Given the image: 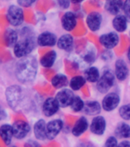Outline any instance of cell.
Wrapping results in <instances>:
<instances>
[{
    "label": "cell",
    "instance_id": "obj_1",
    "mask_svg": "<svg viewBox=\"0 0 130 147\" xmlns=\"http://www.w3.org/2000/svg\"><path fill=\"white\" fill-rule=\"evenodd\" d=\"M38 64L37 59L32 55L19 58L15 66V77L22 84H28L35 80Z\"/></svg>",
    "mask_w": 130,
    "mask_h": 147
},
{
    "label": "cell",
    "instance_id": "obj_2",
    "mask_svg": "<svg viewBox=\"0 0 130 147\" xmlns=\"http://www.w3.org/2000/svg\"><path fill=\"white\" fill-rule=\"evenodd\" d=\"M21 36L22 39L17 41L13 47L14 55L18 58L30 55L37 44L32 31L28 27H25L22 30Z\"/></svg>",
    "mask_w": 130,
    "mask_h": 147
},
{
    "label": "cell",
    "instance_id": "obj_3",
    "mask_svg": "<svg viewBox=\"0 0 130 147\" xmlns=\"http://www.w3.org/2000/svg\"><path fill=\"white\" fill-rule=\"evenodd\" d=\"M5 99L9 107L15 111H18L24 100L22 88L16 84L9 86L5 90Z\"/></svg>",
    "mask_w": 130,
    "mask_h": 147
},
{
    "label": "cell",
    "instance_id": "obj_4",
    "mask_svg": "<svg viewBox=\"0 0 130 147\" xmlns=\"http://www.w3.org/2000/svg\"><path fill=\"white\" fill-rule=\"evenodd\" d=\"M6 18L13 27H18L24 22V11L18 5H11L7 9Z\"/></svg>",
    "mask_w": 130,
    "mask_h": 147
},
{
    "label": "cell",
    "instance_id": "obj_5",
    "mask_svg": "<svg viewBox=\"0 0 130 147\" xmlns=\"http://www.w3.org/2000/svg\"><path fill=\"white\" fill-rule=\"evenodd\" d=\"M114 81V74L110 71H104L96 82V89L101 94H106L112 87Z\"/></svg>",
    "mask_w": 130,
    "mask_h": 147
},
{
    "label": "cell",
    "instance_id": "obj_6",
    "mask_svg": "<svg viewBox=\"0 0 130 147\" xmlns=\"http://www.w3.org/2000/svg\"><path fill=\"white\" fill-rule=\"evenodd\" d=\"M64 127V122L60 119H55L46 123V139L54 140L58 136Z\"/></svg>",
    "mask_w": 130,
    "mask_h": 147
},
{
    "label": "cell",
    "instance_id": "obj_7",
    "mask_svg": "<svg viewBox=\"0 0 130 147\" xmlns=\"http://www.w3.org/2000/svg\"><path fill=\"white\" fill-rule=\"evenodd\" d=\"M11 127L13 136L17 140H23L27 136L31 130L29 124L23 120H18L15 122Z\"/></svg>",
    "mask_w": 130,
    "mask_h": 147
},
{
    "label": "cell",
    "instance_id": "obj_8",
    "mask_svg": "<svg viewBox=\"0 0 130 147\" xmlns=\"http://www.w3.org/2000/svg\"><path fill=\"white\" fill-rule=\"evenodd\" d=\"M73 97H74V94L71 90L63 88L56 94L55 98L57 101L60 107L65 108L71 105Z\"/></svg>",
    "mask_w": 130,
    "mask_h": 147
},
{
    "label": "cell",
    "instance_id": "obj_9",
    "mask_svg": "<svg viewBox=\"0 0 130 147\" xmlns=\"http://www.w3.org/2000/svg\"><path fill=\"white\" fill-rule=\"evenodd\" d=\"M120 102V97L117 93H109L104 96L102 101V108L105 111L110 112L115 110Z\"/></svg>",
    "mask_w": 130,
    "mask_h": 147
},
{
    "label": "cell",
    "instance_id": "obj_10",
    "mask_svg": "<svg viewBox=\"0 0 130 147\" xmlns=\"http://www.w3.org/2000/svg\"><path fill=\"white\" fill-rule=\"evenodd\" d=\"M57 36L50 32H44L37 37L36 43L41 47H53L57 44Z\"/></svg>",
    "mask_w": 130,
    "mask_h": 147
},
{
    "label": "cell",
    "instance_id": "obj_11",
    "mask_svg": "<svg viewBox=\"0 0 130 147\" xmlns=\"http://www.w3.org/2000/svg\"><path fill=\"white\" fill-rule=\"evenodd\" d=\"M60 106L55 97H48L44 100L42 106V112L47 117L54 116L59 110Z\"/></svg>",
    "mask_w": 130,
    "mask_h": 147
},
{
    "label": "cell",
    "instance_id": "obj_12",
    "mask_svg": "<svg viewBox=\"0 0 130 147\" xmlns=\"http://www.w3.org/2000/svg\"><path fill=\"white\" fill-rule=\"evenodd\" d=\"M103 21V17L100 13L97 11H92L86 18V23H87V27L92 32H97L101 27Z\"/></svg>",
    "mask_w": 130,
    "mask_h": 147
},
{
    "label": "cell",
    "instance_id": "obj_13",
    "mask_svg": "<svg viewBox=\"0 0 130 147\" xmlns=\"http://www.w3.org/2000/svg\"><path fill=\"white\" fill-rule=\"evenodd\" d=\"M106 121L102 116H96L92 119L90 129L92 133L97 136L103 135L105 133Z\"/></svg>",
    "mask_w": 130,
    "mask_h": 147
},
{
    "label": "cell",
    "instance_id": "obj_14",
    "mask_svg": "<svg viewBox=\"0 0 130 147\" xmlns=\"http://www.w3.org/2000/svg\"><path fill=\"white\" fill-rule=\"evenodd\" d=\"M100 42L106 49H112L119 43V35L116 32H109L100 37Z\"/></svg>",
    "mask_w": 130,
    "mask_h": 147
},
{
    "label": "cell",
    "instance_id": "obj_15",
    "mask_svg": "<svg viewBox=\"0 0 130 147\" xmlns=\"http://www.w3.org/2000/svg\"><path fill=\"white\" fill-rule=\"evenodd\" d=\"M61 25L67 32H71L77 25V16L72 11H66L61 17Z\"/></svg>",
    "mask_w": 130,
    "mask_h": 147
},
{
    "label": "cell",
    "instance_id": "obj_16",
    "mask_svg": "<svg viewBox=\"0 0 130 147\" xmlns=\"http://www.w3.org/2000/svg\"><path fill=\"white\" fill-rule=\"evenodd\" d=\"M129 71L128 66L123 60L119 59L117 60L115 64V75L119 80H126L128 78Z\"/></svg>",
    "mask_w": 130,
    "mask_h": 147
},
{
    "label": "cell",
    "instance_id": "obj_17",
    "mask_svg": "<svg viewBox=\"0 0 130 147\" xmlns=\"http://www.w3.org/2000/svg\"><path fill=\"white\" fill-rule=\"evenodd\" d=\"M57 48L61 50L69 51L73 48V38L71 34H64L60 37L57 41Z\"/></svg>",
    "mask_w": 130,
    "mask_h": 147
},
{
    "label": "cell",
    "instance_id": "obj_18",
    "mask_svg": "<svg viewBox=\"0 0 130 147\" xmlns=\"http://www.w3.org/2000/svg\"><path fill=\"white\" fill-rule=\"evenodd\" d=\"M88 126H89V123H88V120L87 118L84 117H80L74 124L71 133L76 137H79L83 133L86 132V130L88 129Z\"/></svg>",
    "mask_w": 130,
    "mask_h": 147
},
{
    "label": "cell",
    "instance_id": "obj_19",
    "mask_svg": "<svg viewBox=\"0 0 130 147\" xmlns=\"http://www.w3.org/2000/svg\"><path fill=\"white\" fill-rule=\"evenodd\" d=\"M34 135L38 140H46V123L43 119L35 122L33 127Z\"/></svg>",
    "mask_w": 130,
    "mask_h": 147
},
{
    "label": "cell",
    "instance_id": "obj_20",
    "mask_svg": "<svg viewBox=\"0 0 130 147\" xmlns=\"http://www.w3.org/2000/svg\"><path fill=\"white\" fill-rule=\"evenodd\" d=\"M102 107L100 103L95 100L87 101L84 103V107L83 110L87 115L89 116H96L98 115L101 111Z\"/></svg>",
    "mask_w": 130,
    "mask_h": 147
},
{
    "label": "cell",
    "instance_id": "obj_21",
    "mask_svg": "<svg viewBox=\"0 0 130 147\" xmlns=\"http://www.w3.org/2000/svg\"><path fill=\"white\" fill-rule=\"evenodd\" d=\"M0 137L7 146L11 144L13 133H12V127L9 124H3L0 126Z\"/></svg>",
    "mask_w": 130,
    "mask_h": 147
},
{
    "label": "cell",
    "instance_id": "obj_22",
    "mask_svg": "<svg viewBox=\"0 0 130 147\" xmlns=\"http://www.w3.org/2000/svg\"><path fill=\"white\" fill-rule=\"evenodd\" d=\"M122 0H108L105 4V9L111 15L117 16L123 9Z\"/></svg>",
    "mask_w": 130,
    "mask_h": 147
},
{
    "label": "cell",
    "instance_id": "obj_23",
    "mask_svg": "<svg viewBox=\"0 0 130 147\" xmlns=\"http://www.w3.org/2000/svg\"><path fill=\"white\" fill-rule=\"evenodd\" d=\"M57 59V52L55 51H50L41 57L40 60L41 66L45 68H50L55 64Z\"/></svg>",
    "mask_w": 130,
    "mask_h": 147
},
{
    "label": "cell",
    "instance_id": "obj_24",
    "mask_svg": "<svg viewBox=\"0 0 130 147\" xmlns=\"http://www.w3.org/2000/svg\"><path fill=\"white\" fill-rule=\"evenodd\" d=\"M5 42L9 47H14L18 41V34L13 28H7L4 34Z\"/></svg>",
    "mask_w": 130,
    "mask_h": 147
},
{
    "label": "cell",
    "instance_id": "obj_25",
    "mask_svg": "<svg viewBox=\"0 0 130 147\" xmlns=\"http://www.w3.org/2000/svg\"><path fill=\"white\" fill-rule=\"evenodd\" d=\"M68 79L63 74H57L51 80V84L56 89H63L68 85Z\"/></svg>",
    "mask_w": 130,
    "mask_h": 147
},
{
    "label": "cell",
    "instance_id": "obj_26",
    "mask_svg": "<svg viewBox=\"0 0 130 147\" xmlns=\"http://www.w3.org/2000/svg\"><path fill=\"white\" fill-rule=\"evenodd\" d=\"M100 77V71L96 67H90L84 71L85 80L90 83H96Z\"/></svg>",
    "mask_w": 130,
    "mask_h": 147
},
{
    "label": "cell",
    "instance_id": "obj_27",
    "mask_svg": "<svg viewBox=\"0 0 130 147\" xmlns=\"http://www.w3.org/2000/svg\"><path fill=\"white\" fill-rule=\"evenodd\" d=\"M112 27L118 32H125L127 28V20L124 16H117L112 20Z\"/></svg>",
    "mask_w": 130,
    "mask_h": 147
},
{
    "label": "cell",
    "instance_id": "obj_28",
    "mask_svg": "<svg viewBox=\"0 0 130 147\" xmlns=\"http://www.w3.org/2000/svg\"><path fill=\"white\" fill-rule=\"evenodd\" d=\"M115 134L119 138H130V126L126 123H120L115 129Z\"/></svg>",
    "mask_w": 130,
    "mask_h": 147
},
{
    "label": "cell",
    "instance_id": "obj_29",
    "mask_svg": "<svg viewBox=\"0 0 130 147\" xmlns=\"http://www.w3.org/2000/svg\"><path fill=\"white\" fill-rule=\"evenodd\" d=\"M86 81L87 80H85V78L83 76H75L71 78V80L69 82V85L71 88V90H79L84 86Z\"/></svg>",
    "mask_w": 130,
    "mask_h": 147
},
{
    "label": "cell",
    "instance_id": "obj_30",
    "mask_svg": "<svg viewBox=\"0 0 130 147\" xmlns=\"http://www.w3.org/2000/svg\"><path fill=\"white\" fill-rule=\"evenodd\" d=\"M70 107H71V110H72V111H73V112H80V111L83 110V109H84V100H83L82 99L80 98V96H74Z\"/></svg>",
    "mask_w": 130,
    "mask_h": 147
},
{
    "label": "cell",
    "instance_id": "obj_31",
    "mask_svg": "<svg viewBox=\"0 0 130 147\" xmlns=\"http://www.w3.org/2000/svg\"><path fill=\"white\" fill-rule=\"evenodd\" d=\"M119 113L123 119L130 120V103L122 106L119 110Z\"/></svg>",
    "mask_w": 130,
    "mask_h": 147
},
{
    "label": "cell",
    "instance_id": "obj_32",
    "mask_svg": "<svg viewBox=\"0 0 130 147\" xmlns=\"http://www.w3.org/2000/svg\"><path fill=\"white\" fill-rule=\"evenodd\" d=\"M123 9L126 20L130 22V0H126V2H124L123 5Z\"/></svg>",
    "mask_w": 130,
    "mask_h": 147
},
{
    "label": "cell",
    "instance_id": "obj_33",
    "mask_svg": "<svg viewBox=\"0 0 130 147\" xmlns=\"http://www.w3.org/2000/svg\"><path fill=\"white\" fill-rule=\"evenodd\" d=\"M38 0H17L18 5L23 8H28L34 4Z\"/></svg>",
    "mask_w": 130,
    "mask_h": 147
},
{
    "label": "cell",
    "instance_id": "obj_34",
    "mask_svg": "<svg viewBox=\"0 0 130 147\" xmlns=\"http://www.w3.org/2000/svg\"><path fill=\"white\" fill-rule=\"evenodd\" d=\"M118 145L117 138L115 136H110L108 138L103 147H117Z\"/></svg>",
    "mask_w": 130,
    "mask_h": 147
},
{
    "label": "cell",
    "instance_id": "obj_35",
    "mask_svg": "<svg viewBox=\"0 0 130 147\" xmlns=\"http://www.w3.org/2000/svg\"><path fill=\"white\" fill-rule=\"evenodd\" d=\"M84 60L88 64H92L95 61V53L94 51H88L84 56Z\"/></svg>",
    "mask_w": 130,
    "mask_h": 147
},
{
    "label": "cell",
    "instance_id": "obj_36",
    "mask_svg": "<svg viewBox=\"0 0 130 147\" xmlns=\"http://www.w3.org/2000/svg\"><path fill=\"white\" fill-rule=\"evenodd\" d=\"M57 5L62 9H67L71 5V0H57Z\"/></svg>",
    "mask_w": 130,
    "mask_h": 147
},
{
    "label": "cell",
    "instance_id": "obj_37",
    "mask_svg": "<svg viewBox=\"0 0 130 147\" xmlns=\"http://www.w3.org/2000/svg\"><path fill=\"white\" fill-rule=\"evenodd\" d=\"M25 147H40V145L34 140H28V142L25 143Z\"/></svg>",
    "mask_w": 130,
    "mask_h": 147
},
{
    "label": "cell",
    "instance_id": "obj_38",
    "mask_svg": "<svg viewBox=\"0 0 130 147\" xmlns=\"http://www.w3.org/2000/svg\"><path fill=\"white\" fill-rule=\"evenodd\" d=\"M7 113L5 112V110L0 106V120H4L7 118Z\"/></svg>",
    "mask_w": 130,
    "mask_h": 147
},
{
    "label": "cell",
    "instance_id": "obj_39",
    "mask_svg": "<svg viewBox=\"0 0 130 147\" xmlns=\"http://www.w3.org/2000/svg\"><path fill=\"white\" fill-rule=\"evenodd\" d=\"M117 147H130L129 141H123L117 145Z\"/></svg>",
    "mask_w": 130,
    "mask_h": 147
},
{
    "label": "cell",
    "instance_id": "obj_40",
    "mask_svg": "<svg viewBox=\"0 0 130 147\" xmlns=\"http://www.w3.org/2000/svg\"><path fill=\"white\" fill-rule=\"evenodd\" d=\"M79 147H95L94 145L90 143V142H82V143H80L79 146Z\"/></svg>",
    "mask_w": 130,
    "mask_h": 147
},
{
    "label": "cell",
    "instance_id": "obj_41",
    "mask_svg": "<svg viewBox=\"0 0 130 147\" xmlns=\"http://www.w3.org/2000/svg\"><path fill=\"white\" fill-rule=\"evenodd\" d=\"M84 1V0H71V2L73 3V4H79V3H81Z\"/></svg>",
    "mask_w": 130,
    "mask_h": 147
},
{
    "label": "cell",
    "instance_id": "obj_42",
    "mask_svg": "<svg viewBox=\"0 0 130 147\" xmlns=\"http://www.w3.org/2000/svg\"><path fill=\"white\" fill-rule=\"evenodd\" d=\"M127 56H128V59H129V61H130V48H129L128 54H127Z\"/></svg>",
    "mask_w": 130,
    "mask_h": 147
},
{
    "label": "cell",
    "instance_id": "obj_43",
    "mask_svg": "<svg viewBox=\"0 0 130 147\" xmlns=\"http://www.w3.org/2000/svg\"><path fill=\"white\" fill-rule=\"evenodd\" d=\"M11 147H17V146H11Z\"/></svg>",
    "mask_w": 130,
    "mask_h": 147
},
{
    "label": "cell",
    "instance_id": "obj_44",
    "mask_svg": "<svg viewBox=\"0 0 130 147\" xmlns=\"http://www.w3.org/2000/svg\"><path fill=\"white\" fill-rule=\"evenodd\" d=\"M106 1H108V0H106Z\"/></svg>",
    "mask_w": 130,
    "mask_h": 147
},
{
    "label": "cell",
    "instance_id": "obj_45",
    "mask_svg": "<svg viewBox=\"0 0 130 147\" xmlns=\"http://www.w3.org/2000/svg\"><path fill=\"white\" fill-rule=\"evenodd\" d=\"M77 147H79V146H77Z\"/></svg>",
    "mask_w": 130,
    "mask_h": 147
}]
</instances>
